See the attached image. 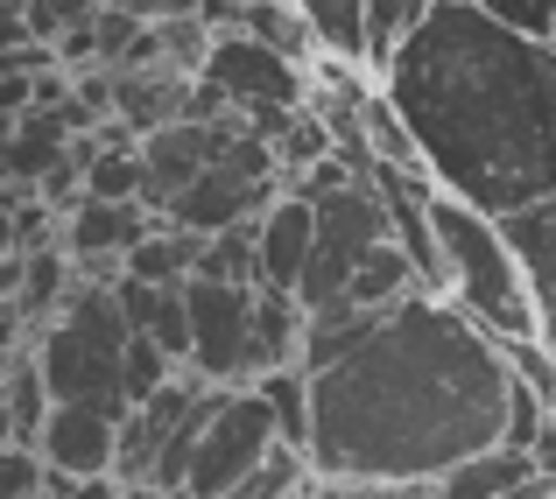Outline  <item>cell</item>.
<instances>
[{
    "label": "cell",
    "mask_w": 556,
    "mask_h": 499,
    "mask_svg": "<svg viewBox=\"0 0 556 499\" xmlns=\"http://www.w3.org/2000/svg\"><path fill=\"white\" fill-rule=\"evenodd\" d=\"M501 337H486L451 296L416 289L380 317L353 359L311 373V472L339 486H422L465 458L507 444Z\"/></svg>",
    "instance_id": "cell-1"
},
{
    "label": "cell",
    "mask_w": 556,
    "mask_h": 499,
    "mask_svg": "<svg viewBox=\"0 0 556 499\" xmlns=\"http://www.w3.org/2000/svg\"><path fill=\"white\" fill-rule=\"evenodd\" d=\"M380 92L437 190L486 218L556 197V50L472 0H437L388 56Z\"/></svg>",
    "instance_id": "cell-2"
},
{
    "label": "cell",
    "mask_w": 556,
    "mask_h": 499,
    "mask_svg": "<svg viewBox=\"0 0 556 499\" xmlns=\"http://www.w3.org/2000/svg\"><path fill=\"white\" fill-rule=\"evenodd\" d=\"M430 218H437V246H444V268H451V303L486 337H501V345L543 337V310H535L529 268H521V254H515L501 218L472 212V204L451 197V190L430 197Z\"/></svg>",
    "instance_id": "cell-3"
},
{
    "label": "cell",
    "mask_w": 556,
    "mask_h": 499,
    "mask_svg": "<svg viewBox=\"0 0 556 499\" xmlns=\"http://www.w3.org/2000/svg\"><path fill=\"white\" fill-rule=\"evenodd\" d=\"M113 282H121V274H113ZM113 282H85L78 274V296L64 303V317L36 331V359H42V380H50L56 401H85V408L127 415L121 373H127L135 331H127V317H121Z\"/></svg>",
    "instance_id": "cell-4"
},
{
    "label": "cell",
    "mask_w": 556,
    "mask_h": 499,
    "mask_svg": "<svg viewBox=\"0 0 556 499\" xmlns=\"http://www.w3.org/2000/svg\"><path fill=\"white\" fill-rule=\"evenodd\" d=\"M394 226H388V204H380V190L359 176V183L331 190V197H317V254H311V274H303V310H331V303H345V289H353L359 260L374 254V246H388Z\"/></svg>",
    "instance_id": "cell-5"
},
{
    "label": "cell",
    "mask_w": 556,
    "mask_h": 499,
    "mask_svg": "<svg viewBox=\"0 0 556 499\" xmlns=\"http://www.w3.org/2000/svg\"><path fill=\"white\" fill-rule=\"evenodd\" d=\"M275 450H282V430H275V408L261 401V387H226V401L212 408V422H204V436H198L184 499H226L240 478H254Z\"/></svg>",
    "instance_id": "cell-6"
},
{
    "label": "cell",
    "mask_w": 556,
    "mask_h": 499,
    "mask_svg": "<svg viewBox=\"0 0 556 499\" xmlns=\"http://www.w3.org/2000/svg\"><path fill=\"white\" fill-rule=\"evenodd\" d=\"M184 296H190V373L212 387H261V351H254L261 289L190 274Z\"/></svg>",
    "instance_id": "cell-7"
},
{
    "label": "cell",
    "mask_w": 556,
    "mask_h": 499,
    "mask_svg": "<svg viewBox=\"0 0 556 499\" xmlns=\"http://www.w3.org/2000/svg\"><path fill=\"white\" fill-rule=\"evenodd\" d=\"M212 92H226L240 113H261V106H311V71L296 64V56L268 50V42L254 36H212V56H204L198 71Z\"/></svg>",
    "instance_id": "cell-8"
},
{
    "label": "cell",
    "mask_w": 556,
    "mask_h": 499,
    "mask_svg": "<svg viewBox=\"0 0 556 499\" xmlns=\"http://www.w3.org/2000/svg\"><path fill=\"white\" fill-rule=\"evenodd\" d=\"M163 226V218L149 212V204H113V197H85L78 212H64V254L78 260L85 282H113V274L127 268V254H135L149 232Z\"/></svg>",
    "instance_id": "cell-9"
},
{
    "label": "cell",
    "mask_w": 556,
    "mask_h": 499,
    "mask_svg": "<svg viewBox=\"0 0 556 499\" xmlns=\"http://www.w3.org/2000/svg\"><path fill=\"white\" fill-rule=\"evenodd\" d=\"M121 422L127 415H113V408L56 401L42 436H36V450L56 478H113V464H121Z\"/></svg>",
    "instance_id": "cell-10"
},
{
    "label": "cell",
    "mask_w": 556,
    "mask_h": 499,
    "mask_svg": "<svg viewBox=\"0 0 556 499\" xmlns=\"http://www.w3.org/2000/svg\"><path fill=\"white\" fill-rule=\"evenodd\" d=\"M317 254V204L282 190L275 212L261 218V289H282V296H303V274H311Z\"/></svg>",
    "instance_id": "cell-11"
},
{
    "label": "cell",
    "mask_w": 556,
    "mask_h": 499,
    "mask_svg": "<svg viewBox=\"0 0 556 499\" xmlns=\"http://www.w3.org/2000/svg\"><path fill=\"white\" fill-rule=\"evenodd\" d=\"M184 289H190V282H184ZM184 289H163V282H135V274H121V282H113V296H121L127 331L155 337V345H163L169 359L190 373V296H184Z\"/></svg>",
    "instance_id": "cell-12"
},
{
    "label": "cell",
    "mask_w": 556,
    "mask_h": 499,
    "mask_svg": "<svg viewBox=\"0 0 556 499\" xmlns=\"http://www.w3.org/2000/svg\"><path fill=\"white\" fill-rule=\"evenodd\" d=\"M535 478H543V472H535L529 450H507V444H501V450H479V458H465L458 472H444V478L430 486V499H521Z\"/></svg>",
    "instance_id": "cell-13"
},
{
    "label": "cell",
    "mask_w": 556,
    "mask_h": 499,
    "mask_svg": "<svg viewBox=\"0 0 556 499\" xmlns=\"http://www.w3.org/2000/svg\"><path fill=\"white\" fill-rule=\"evenodd\" d=\"M507 240H515L521 268H529V289H535V310H543V337L556 345V197H543L535 212L521 218H501Z\"/></svg>",
    "instance_id": "cell-14"
},
{
    "label": "cell",
    "mask_w": 556,
    "mask_h": 499,
    "mask_svg": "<svg viewBox=\"0 0 556 499\" xmlns=\"http://www.w3.org/2000/svg\"><path fill=\"white\" fill-rule=\"evenodd\" d=\"M303 22H311L317 50L339 56V64L374 71V22H367V0H296Z\"/></svg>",
    "instance_id": "cell-15"
},
{
    "label": "cell",
    "mask_w": 556,
    "mask_h": 499,
    "mask_svg": "<svg viewBox=\"0 0 556 499\" xmlns=\"http://www.w3.org/2000/svg\"><path fill=\"white\" fill-rule=\"evenodd\" d=\"M50 408H56V394H50V380H42L36 345H28L22 359L0 366V415L14 422V444H36L42 422H50Z\"/></svg>",
    "instance_id": "cell-16"
},
{
    "label": "cell",
    "mask_w": 556,
    "mask_h": 499,
    "mask_svg": "<svg viewBox=\"0 0 556 499\" xmlns=\"http://www.w3.org/2000/svg\"><path fill=\"white\" fill-rule=\"evenodd\" d=\"M198 260H204V232H184V226H155L149 240L127 254V268L121 274H135V282H163V289H184L190 274H198Z\"/></svg>",
    "instance_id": "cell-17"
},
{
    "label": "cell",
    "mask_w": 556,
    "mask_h": 499,
    "mask_svg": "<svg viewBox=\"0 0 556 499\" xmlns=\"http://www.w3.org/2000/svg\"><path fill=\"white\" fill-rule=\"evenodd\" d=\"M232 36H254V42H268V50H282V56H296L303 71L317 64V36H311V22H303V8L296 0H247V14H240V28Z\"/></svg>",
    "instance_id": "cell-18"
},
{
    "label": "cell",
    "mask_w": 556,
    "mask_h": 499,
    "mask_svg": "<svg viewBox=\"0 0 556 499\" xmlns=\"http://www.w3.org/2000/svg\"><path fill=\"white\" fill-rule=\"evenodd\" d=\"M261 401L275 408V430H282V444L311 458V415H317V408H311V373H303V366L268 373V380H261Z\"/></svg>",
    "instance_id": "cell-19"
},
{
    "label": "cell",
    "mask_w": 556,
    "mask_h": 499,
    "mask_svg": "<svg viewBox=\"0 0 556 499\" xmlns=\"http://www.w3.org/2000/svg\"><path fill=\"white\" fill-rule=\"evenodd\" d=\"M177 373H184V366L169 359V351L155 345V337H141V331H135V345H127V373H121V387H127V408L155 401V394H163Z\"/></svg>",
    "instance_id": "cell-20"
},
{
    "label": "cell",
    "mask_w": 556,
    "mask_h": 499,
    "mask_svg": "<svg viewBox=\"0 0 556 499\" xmlns=\"http://www.w3.org/2000/svg\"><path fill=\"white\" fill-rule=\"evenodd\" d=\"M437 0H367V22H374V78L388 71V56L408 42V28L430 14Z\"/></svg>",
    "instance_id": "cell-21"
},
{
    "label": "cell",
    "mask_w": 556,
    "mask_h": 499,
    "mask_svg": "<svg viewBox=\"0 0 556 499\" xmlns=\"http://www.w3.org/2000/svg\"><path fill=\"white\" fill-rule=\"evenodd\" d=\"M501 351H507V373L556 415V345L549 337H515V345H501Z\"/></svg>",
    "instance_id": "cell-22"
},
{
    "label": "cell",
    "mask_w": 556,
    "mask_h": 499,
    "mask_svg": "<svg viewBox=\"0 0 556 499\" xmlns=\"http://www.w3.org/2000/svg\"><path fill=\"white\" fill-rule=\"evenodd\" d=\"M0 499H50V464H42L36 444L0 450Z\"/></svg>",
    "instance_id": "cell-23"
},
{
    "label": "cell",
    "mask_w": 556,
    "mask_h": 499,
    "mask_svg": "<svg viewBox=\"0 0 556 499\" xmlns=\"http://www.w3.org/2000/svg\"><path fill=\"white\" fill-rule=\"evenodd\" d=\"M472 8L501 14V22L529 28V36H549V22H556V0H472Z\"/></svg>",
    "instance_id": "cell-24"
},
{
    "label": "cell",
    "mask_w": 556,
    "mask_h": 499,
    "mask_svg": "<svg viewBox=\"0 0 556 499\" xmlns=\"http://www.w3.org/2000/svg\"><path fill=\"white\" fill-rule=\"evenodd\" d=\"M311 499H430L422 486H339V478H317Z\"/></svg>",
    "instance_id": "cell-25"
},
{
    "label": "cell",
    "mask_w": 556,
    "mask_h": 499,
    "mask_svg": "<svg viewBox=\"0 0 556 499\" xmlns=\"http://www.w3.org/2000/svg\"><path fill=\"white\" fill-rule=\"evenodd\" d=\"M28 345H36V331H28V317L14 310V303H0V366H8V359H22Z\"/></svg>",
    "instance_id": "cell-26"
},
{
    "label": "cell",
    "mask_w": 556,
    "mask_h": 499,
    "mask_svg": "<svg viewBox=\"0 0 556 499\" xmlns=\"http://www.w3.org/2000/svg\"><path fill=\"white\" fill-rule=\"evenodd\" d=\"M8 444H14V422H8V415H0V450H8Z\"/></svg>",
    "instance_id": "cell-27"
},
{
    "label": "cell",
    "mask_w": 556,
    "mask_h": 499,
    "mask_svg": "<svg viewBox=\"0 0 556 499\" xmlns=\"http://www.w3.org/2000/svg\"><path fill=\"white\" fill-rule=\"evenodd\" d=\"M549 50H556V22H549Z\"/></svg>",
    "instance_id": "cell-28"
},
{
    "label": "cell",
    "mask_w": 556,
    "mask_h": 499,
    "mask_svg": "<svg viewBox=\"0 0 556 499\" xmlns=\"http://www.w3.org/2000/svg\"><path fill=\"white\" fill-rule=\"evenodd\" d=\"M296 499H311V492H296Z\"/></svg>",
    "instance_id": "cell-29"
}]
</instances>
